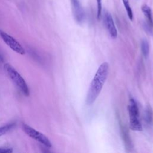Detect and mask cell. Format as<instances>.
Wrapping results in <instances>:
<instances>
[{"mask_svg":"<svg viewBox=\"0 0 153 153\" xmlns=\"http://www.w3.org/2000/svg\"><path fill=\"white\" fill-rule=\"evenodd\" d=\"M4 70L13 82L26 96H29V88L23 77L10 63H7L4 65Z\"/></svg>","mask_w":153,"mask_h":153,"instance_id":"7a4b0ae2","label":"cell"},{"mask_svg":"<svg viewBox=\"0 0 153 153\" xmlns=\"http://www.w3.org/2000/svg\"><path fill=\"white\" fill-rule=\"evenodd\" d=\"M22 127L24 132L31 138L40 142L47 148H51L52 146L50 140L42 133L36 130L26 124H23Z\"/></svg>","mask_w":153,"mask_h":153,"instance_id":"277c9868","label":"cell"},{"mask_svg":"<svg viewBox=\"0 0 153 153\" xmlns=\"http://www.w3.org/2000/svg\"><path fill=\"white\" fill-rule=\"evenodd\" d=\"M122 1L125 7V9L127 11L128 18L130 19V20H132L133 18V11L129 4V0H122Z\"/></svg>","mask_w":153,"mask_h":153,"instance_id":"7c38bea8","label":"cell"},{"mask_svg":"<svg viewBox=\"0 0 153 153\" xmlns=\"http://www.w3.org/2000/svg\"><path fill=\"white\" fill-rule=\"evenodd\" d=\"M141 50L143 56L147 58L149 53V45L148 42L145 39H143L141 42Z\"/></svg>","mask_w":153,"mask_h":153,"instance_id":"30bf717a","label":"cell"},{"mask_svg":"<svg viewBox=\"0 0 153 153\" xmlns=\"http://www.w3.org/2000/svg\"><path fill=\"white\" fill-rule=\"evenodd\" d=\"M14 126H15L14 123H10L0 127V136L6 134L8 131H9L11 129H12Z\"/></svg>","mask_w":153,"mask_h":153,"instance_id":"4fadbf2b","label":"cell"},{"mask_svg":"<svg viewBox=\"0 0 153 153\" xmlns=\"http://www.w3.org/2000/svg\"><path fill=\"white\" fill-rule=\"evenodd\" d=\"M128 109L130 117V128L134 131H141L142 126L139 120V108L133 98L130 99Z\"/></svg>","mask_w":153,"mask_h":153,"instance_id":"3957f363","label":"cell"},{"mask_svg":"<svg viewBox=\"0 0 153 153\" xmlns=\"http://www.w3.org/2000/svg\"><path fill=\"white\" fill-rule=\"evenodd\" d=\"M142 11L144 16L146 17L148 23L151 26L153 27V17H152V11H151L150 7L148 5L145 4L143 5H142Z\"/></svg>","mask_w":153,"mask_h":153,"instance_id":"ba28073f","label":"cell"},{"mask_svg":"<svg viewBox=\"0 0 153 153\" xmlns=\"http://www.w3.org/2000/svg\"><path fill=\"white\" fill-rule=\"evenodd\" d=\"M121 131H122L121 133H122L123 139H124L125 144L126 145V148L131 147V140H130V137L129 136V134H128L127 131L126 130V129L124 127H122Z\"/></svg>","mask_w":153,"mask_h":153,"instance_id":"8fae6325","label":"cell"},{"mask_svg":"<svg viewBox=\"0 0 153 153\" xmlns=\"http://www.w3.org/2000/svg\"><path fill=\"white\" fill-rule=\"evenodd\" d=\"M73 15L78 23H82L85 20V14L79 0H71Z\"/></svg>","mask_w":153,"mask_h":153,"instance_id":"8992f818","label":"cell"},{"mask_svg":"<svg viewBox=\"0 0 153 153\" xmlns=\"http://www.w3.org/2000/svg\"><path fill=\"white\" fill-rule=\"evenodd\" d=\"M97 3V17L99 19L102 14V0H96Z\"/></svg>","mask_w":153,"mask_h":153,"instance_id":"5bb4252c","label":"cell"},{"mask_svg":"<svg viewBox=\"0 0 153 153\" xmlns=\"http://www.w3.org/2000/svg\"><path fill=\"white\" fill-rule=\"evenodd\" d=\"M13 152V149L8 147H0V153H11Z\"/></svg>","mask_w":153,"mask_h":153,"instance_id":"2e32d148","label":"cell"},{"mask_svg":"<svg viewBox=\"0 0 153 153\" xmlns=\"http://www.w3.org/2000/svg\"><path fill=\"white\" fill-rule=\"evenodd\" d=\"M152 111L151 108L149 106H147L145 110L144 114V119L145 122L148 124L150 125L152 123L153 120V115H152Z\"/></svg>","mask_w":153,"mask_h":153,"instance_id":"9c48e42d","label":"cell"},{"mask_svg":"<svg viewBox=\"0 0 153 153\" xmlns=\"http://www.w3.org/2000/svg\"><path fill=\"white\" fill-rule=\"evenodd\" d=\"M103 22L111 37L116 38L117 36V30L113 18L108 11H105L103 13Z\"/></svg>","mask_w":153,"mask_h":153,"instance_id":"52a82bcc","label":"cell"},{"mask_svg":"<svg viewBox=\"0 0 153 153\" xmlns=\"http://www.w3.org/2000/svg\"><path fill=\"white\" fill-rule=\"evenodd\" d=\"M108 71L109 65L107 62L102 63L98 68L87 94L86 103L87 105L93 104L99 95L107 78Z\"/></svg>","mask_w":153,"mask_h":153,"instance_id":"6da1fadb","label":"cell"},{"mask_svg":"<svg viewBox=\"0 0 153 153\" xmlns=\"http://www.w3.org/2000/svg\"><path fill=\"white\" fill-rule=\"evenodd\" d=\"M152 26H151L148 23H143V28L145 30V31H146L148 33L151 34L152 33Z\"/></svg>","mask_w":153,"mask_h":153,"instance_id":"9a60e30c","label":"cell"},{"mask_svg":"<svg viewBox=\"0 0 153 153\" xmlns=\"http://www.w3.org/2000/svg\"><path fill=\"white\" fill-rule=\"evenodd\" d=\"M0 36L3 39L4 42L13 51L22 55L25 54V50L24 48L13 36L2 31L0 32Z\"/></svg>","mask_w":153,"mask_h":153,"instance_id":"5b68a950","label":"cell"}]
</instances>
